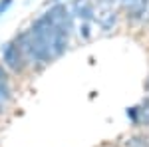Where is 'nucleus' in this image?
Instances as JSON below:
<instances>
[{
  "instance_id": "obj_7",
  "label": "nucleus",
  "mask_w": 149,
  "mask_h": 147,
  "mask_svg": "<svg viewBox=\"0 0 149 147\" xmlns=\"http://www.w3.org/2000/svg\"><path fill=\"white\" fill-rule=\"evenodd\" d=\"M80 34L84 36V38H90V24H88V22H84L80 26Z\"/></svg>"
},
{
  "instance_id": "obj_13",
  "label": "nucleus",
  "mask_w": 149,
  "mask_h": 147,
  "mask_svg": "<svg viewBox=\"0 0 149 147\" xmlns=\"http://www.w3.org/2000/svg\"><path fill=\"white\" fill-rule=\"evenodd\" d=\"M0 111H2V109H0Z\"/></svg>"
},
{
  "instance_id": "obj_3",
  "label": "nucleus",
  "mask_w": 149,
  "mask_h": 147,
  "mask_svg": "<svg viewBox=\"0 0 149 147\" xmlns=\"http://www.w3.org/2000/svg\"><path fill=\"white\" fill-rule=\"evenodd\" d=\"M125 10L129 18H143L149 12V0H133Z\"/></svg>"
},
{
  "instance_id": "obj_10",
  "label": "nucleus",
  "mask_w": 149,
  "mask_h": 147,
  "mask_svg": "<svg viewBox=\"0 0 149 147\" xmlns=\"http://www.w3.org/2000/svg\"><path fill=\"white\" fill-rule=\"evenodd\" d=\"M145 88H147V90H149V79H147V84H145Z\"/></svg>"
},
{
  "instance_id": "obj_6",
  "label": "nucleus",
  "mask_w": 149,
  "mask_h": 147,
  "mask_svg": "<svg viewBox=\"0 0 149 147\" xmlns=\"http://www.w3.org/2000/svg\"><path fill=\"white\" fill-rule=\"evenodd\" d=\"M127 115L131 117V121H133L135 125L139 123V111H137V107H129V109H127Z\"/></svg>"
},
{
  "instance_id": "obj_4",
  "label": "nucleus",
  "mask_w": 149,
  "mask_h": 147,
  "mask_svg": "<svg viewBox=\"0 0 149 147\" xmlns=\"http://www.w3.org/2000/svg\"><path fill=\"white\" fill-rule=\"evenodd\" d=\"M76 14H78V18H81L84 22H90L93 18V8L90 2H86V0H76Z\"/></svg>"
},
{
  "instance_id": "obj_1",
  "label": "nucleus",
  "mask_w": 149,
  "mask_h": 147,
  "mask_svg": "<svg viewBox=\"0 0 149 147\" xmlns=\"http://www.w3.org/2000/svg\"><path fill=\"white\" fill-rule=\"evenodd\" d=\"M2 62L10 70H14V72L22 70L24 54H22V50H20V46L18 44H6L4 46V50H2Z\"/></svg>"
},
{
  "instance_id": "obj_11",
  "label": "nucleus",
  "mask_w": 149,
  "mask_h": 147,
  "mask_svg": "<svg viewBox=\"0 0 149 147\" xmlns=\"http://www.w3.org/2000/svg\"><path fill=\"white\" fill-rule=\"evenodd\" d=\"M50 2H60V0H50ZM50 2H48V4H50Z\"/></svg>"
},
{
  "instance_id": "obj_8",
  "label": "nucleus",
  "mask_w": 149,
  "mask_h": 147,
  "mask_svg": "<svg viewBox=\"0 0 149 147\" xmlns=\"http://www.w3.org/2000/svg\"><path fill=\"white\" fill-rule=\"evenodd\" d=\"M10 4H12V0H0V16L8 10V6H10Z\"/></svg>"
},
{
  "instance_id": "obj_9",
  "label": "nucleus",
  "mask_w": 149,
  "mask_h": 147,
  "mask_svg": "<svg viewBox=\"0 0 149 147\" xmlns=\"http://www.w3.org/2000/svg\"><path fill=\"white\" fill-rule=\"evenodd\" d=\"M117 2H119V4H121L123 8H127V6H129V4H131L133 0H117Z\"/></svg>"
},
{
  "instance_id": "obj_12",
  "label": "nucleus",
  "mask_w": 149,
  "mask_h": 147,
  "mask_svg": "<svg viewBox=\"0 0 149 147\" xmlns=\"http://www.w3.org/2000/svg\"><path fill=\"white\" fill-rule=\"evenodd\" d=\"M103 2H105V4H107V2H111V0H103Z\"/></svg>"
},
{
  "instance_id": "obj_5",
  "label": "nucleus",
  "mask_w": 149,
  "mask_h": 147,
  "mask_svg": "<svg viewBox=\"0 0 149 147\" xmlns=\"http://www.w3.org/2000/svg\"><path fill=\"white\" fill-rule=\"evenodd\" d=\"M139 111V123L149 125V103H143V107H137Z\"/></svg>"
},
{
  "instance_id": "obj_2",
  "label": "nucleus",
  "mask_w": 149,
  "mask_h": 147,
  "mask_svg": "<svg viewBox=\"0 0 149 147\" xmlns=\"http://www.w3.org/2000/svg\"><path fill=\"white\" fill-rule=\"evenodd\" d=\"M97 22H100V26H102L103 30H111L115 26V22H117V12L109 6V4H103L102 8L97 10Z\"/></svg>"
}]
</instances>
